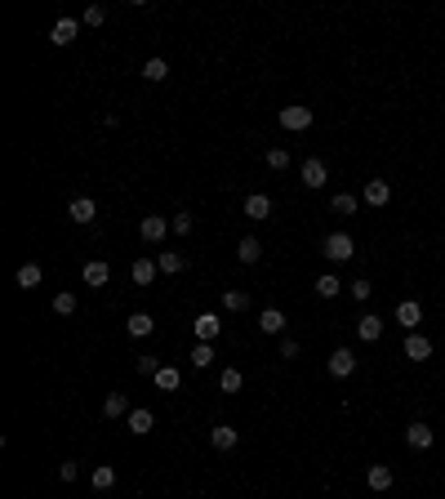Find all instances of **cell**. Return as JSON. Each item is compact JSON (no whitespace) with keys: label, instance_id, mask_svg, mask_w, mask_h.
<instances>
[{"label":"cell","instance_id":"6da1fadb","mask_svg":"<svg viewBox=\"0 0 445 499\" xmlns=\"http://www.w3.org/2000/svg\"><path fill=\"white\" fill-rule=\"evenodd\" d=\"M352 254H356V241L347 237V232H329L325 237V259L329 263H347Z\"/></svg>","mask_w":445,"mask_h":499},{"label":"cell","instance_id":"7a4b0ae2","mask_svg":"<svg viewBox=\"0 0 445 499\" xmlns=\"http://www.w3.org/2000/svg\"><path fill=\"white\" fill-rule=\"evenodd\" d=\"M325 365H329V374H334V379H347V374L356 370V352H347V348H334Z\"/></svg>","mask_w":445,"mask_h":499},{"label":"cell","instance_id":"3957f363","mask_svg":"<svg viewBox=\"0 0 445 499\" xmlns=\"http://www.w3.org/2000/svg\"><path fill=\"white\" fill-rule=\"evenodd\" d=\"M192 330H196V343H214V339H219V330H223V321L214 312H201L192 321Z\"/></svg>","mask_w":445,"mask_h":499},{"label":"cell","instance_id":"277c9868","mask_svg":"<svg viewBox=\"0 0 445 499\" xmlns=\"http://www.w3.org/2000/svg\"><path fill=\"white\" fill-rule=\"evenodd\" d=\"M138 232H143V241H147V246H156V241H165L169 219H165V214H147V219L138 223Z\"/></svg>","mask_w":445,"mask_h":499},{"label":"cell","instance_id":"5b68a950","mask_svg":"<svg viewBox=\"0 0 445 499\" xmlns=\"http://www.w3.org/2000/svg\"><path fill=\"white\" fill-rule=\"evenodd\" d=\"M276 120H281V129H307L312 125V107H281Z\"/></svg>","mask_w":445,"mask_h":499},{"label":"cell","instance_id":"8992f818","mask_svg":"<svg viewBox=\"0 0 445 499\" xmlns=\"http://www.w3.org/2000/svg\"><path fill=\"white\" fill-rule=\"evenodd\" d=\"M432 441H437V432H432L428 423H410V428H405V446L410 450H432Z\"/></svg>","mask_w":445,"mask_h":499},{"label":"cell","instance_id":"52a82bcc","mask_svg":"<svg viewBox=\"0 0 445 499\" xmlns=\"http://www.w3.org/2000/svg\"><path fill=\"white\" fill-rule=\"evenodd\" d=\"M325 178H329V169H325L321 156H307V161H303V183H307L312 192H316V187H325Z\"/></svg>","mask_w":445,"mask_h":499},{"label":"cell","instance_id":"ba28073f","mask_svg":"<svg viewBox=\"0 0 445 499\" xmlns=\"http://www.w3.org/2000/svg\"><path fill=\"white\" fill-rule=\"evenodd\" d=\"M405 357H410V361H428V357H432V339L419 335V330L405 335Z\"/></svg>","mask_w":445,"mask_h":499},{"label":"cell","instance_id":"9c48e42d","mask_svg":"<svg viewBox=\"0 0 445 499\" xmlns=\"http://www.w3.org/2000/svg\"><path fill=\"white\" fill-rule=\"evenodd\" d=\"M387 201H392V183H387V178H370V183H365V205H378V210H383Z\"/></svg>","mask_w":445,"mask_h":499},{"label":"cell","instance_id":"30bf717a","mask_svg":"<svg viewBox=\"0 0 445 499\" xmlns=\"http://www.w3.org/2000/svg\"><path fill=\"white\" fill-rule=\"evenodd\" d=\"M76 32H80V18H58V23L50 27V41H54V45H72Z\"/></svg>","mask_w":445,"mask_h":499},{"label":"cell","instance_id":"8fae6325","mask_svg":"<svg viewBox=\"0 0 445 499\" xmlns=\"http://www.w3.org/2000/svg\"><path fill=\"white\" fill-rule=\"evenodd\" d=\"M80 277H85V286L102 290V286H107V281H111V268H107V263H102V259H94V263H85V272H80Z\"/></svg>","mask_w":445,"mask_h":499},{"label":"cell","instance_id":"7c38bea8","mask_svg":"<svg viewBox=\"0 0 445 499\" xmlns=\"http://www.w3.org/2000/svg\"><path fill=\"white\" fill-rule=\"evenodd\" d=\"M151 379H156L160 392H178V388H183V370H178V365H160Z\"/></svg>","mask_w":445,"mask_h":499},{"label":"cell","instance_id":"4fadbf2b","mask_svg":"<svg viewBox=\"0 0 445 499\" xmlns=\"http://www.w3.org/2000/svg\"><path fill=\"white\" fill-rule=\"evenodd\" d=\"M285 312H281V308H268V312H259V330L263 335H285Z\"/></svg>","mask_w":445,"mask_h":499},{"label":"cell","instance_id":"5bb4252c","mask_svg":"<svg viewBox=\"0 0 445 499\" xmlns=\"http://www.w3.org/2000/svg\"><path fill=\"white\" fill-rule=\"evenodd\" d=\"M356 335L365 339V343H378L383 339V317H374V312H365L361 321H356Z\"/></svg>","mask_w":445,"mask_h":499},{"label":"cell","instance_id":"9a60e30c","mask_svg":"<svg viewBox=\"0 0 445 499\" xmlns=\"http://www.w3.org/2000/svg\"><path fill=\"white\" fill-rule=\"evenodd\" d=\"M156 428V415H151L147 406H138V410H129V432L134 437H147V432Z\"/></svg>","mask_w":445,"mask_h":499},{"label":"cell","instance_id":"2e32d148","mask_svg":"<svg viewBox=\"0 0 445 499\" xmlns=\"http://www.w3.org/2000/svg\"><path fill=\"white\" fill-rule=\"evenodd\" d=\"M396 321H401V326H405V330H410V335H414V330H419V321H423V308H419V304H414V299H405V304H401V308H396Z\"/></svg>","mask_w":445,"mask_h":499},{"label":"cell","instance_id":"e0dca14e","mask_svg":"<svg viewBox=\"0 0 445 499\" xmlns=\"http://www.w3.org/2000/svg\"><path fill=\"white\" fill-rule=\"evenodd\" d=\"M67 214H72V223H94V219H98V205H94L89 196H76Z\"/></svg>","mask_w":445,"mask_h":499},{"label":"cell","instance_id":"ac0fdd59","mask_svg":"<svg viewBox=\"0 0 445 499\" xmlns=\"http://www.w3.org/2000/svg\"><path fill=\"white\" fill-rule=\"evenodd\" d=\"M236 441H241V432H236L232 423H219V428L210 432V446H214V450H232Z\"/></svg>","mask_w":445,"mask_h":499},{"label":"cell","instance_id":"d6986e66","mask_svg":"<svg viewBox=\"0 0 445 499\" xmlns=\"http://www.w3.org/2000/svg\"><path fill=\"white\" fill-rule=\"evenodd\" d=\"M268 214H272V201H268L263 192L245 196V219H254V223H259V219H268Z\"/></svg>","mask_w":445,"mask_h":499},{"label":"cell","instance_id":"ffe728a7","mask_svg":"<svg viewBox=\"0 0 445 499\" xmlns=\"http://www.w3.org/2000/svg\"><path fill=\"white\" fill-rule=\"evenodd\" d=\"M125 330H129V339H147L151 330H156V321H151L147 312H129V321H125Z\"/></svg>","mask_w":445,"mask_h":499},{"label":"cell","instance_id":"44dd1931","mask_svg":"<svg viewBox=\"0 0 445 499\" xmlns=\"http://www.w3.org/2000/svg\"><path fill=\"white\" fill-rule=\"evenodd\" d=\"M14 281H18V286H23V290H36V286H41V281H45V268H41V263H23Z\"/></svg>","mask_w":445,"mask_h":499},{"label":"cell","instance_id":"7402d4cb","mask_svg":"<svg viewBox=\"0 0 445 499\" xmlns=\"http://www.w3.org/2000/svg\"><path fill=\"white\" fill-rule=\"evenodd\" d=\"M156 268H160V272H165V277H178V272H183V268H187V259H183V254H178V250H160V259H156Z\"/></svg>","mask_w":445,"mask_h":499},{"label":"cell","instance_id":"603a6c76","mask_svg":"<svg viewBox=\"0 0 445 499\" xmlns=\"http://www.w3.org/2000/svg\"><path fill=\"white\" fill-rule=\"evenodd\" d=\"M365 482H370V491H392V468L387 464H370Z\"/></svg>","mask_w":445,"mask_h":499},{"label":"cell","instance_id":"cb8c5ba5","mask_svg":"<svg viewBox=\"0 0 445 499\" xmlns=\"http://www.w3.org/2000/svg\"><path fill=\"white\" fill-rule=\"evenodd\" d=\"M236 259H241V263H259V259H263V241H259V237H241Z\"/></svg>","mask_w":445,"mask_h":499},{"label":"cell","instance_id":"d4e9b609","mask_svg":"<svg viewBox=\"0 0 445 499\" xmlns=\"http://www.w3.org/2000/svg\"><path fill=\"white\" fill-rule=\"evenodd\" d=\"M102 415H107V419L129 415V397H125V392H107V401H102Z\"/></svg>","mask_w":445,"mask_h":499},{"label":"cell","instance_id":"484cf974","mask_svg":"<svg viewBox=\"0 0 445 499\" xmlns=\"http://www.w3.org/2000/svg\"><path fill=\"white\" fill-rule=\"evenodd\" d=\"M316 295L321 299H338L343 295V281H338L334 272H325V277H316Z\"/></svg>","mask_w":445,"mask_h":499},{"label":"cell","instance_id":"4316f807","mask_svg":"<svg viewBox=\"0 0 445 499\" xmlns=\"http://www.w3.org/2000/svg\"><path fill=\"white\" fill-rule=\"evenodd\" d=\"M214 357H219V352H214V343H196L192 352H187V361H192L196 370H205V365H214Z\"/></svg>","mask_w":445,"mask_h":499},{"label":"cell","instance_id":"83f0119b","mask_svg":"<svg viewBox=\"0 0 445 499\" xmlns=\"http://www.w3.org/2000/svg\"><path fill=\"white\" fill-rule=\"evenodd\" d=\"M156 263H151V259H134V272H129V277H134L138 281V286H151V281H156Z\"/></svg>","mask_w":445,"mask_h":499},{"label":"cell","instance_id":"f1b7e54d","mask_svg":"<svg viewBox=\"0 0 445 499\" xmlns=\"http://www.w3.org/2000/svg\"><path fill=\"white\" fill-rule=\"evenodd\" d=\"M89 482H94V491H111V486H116V468H111V464H98Z\"/></svg>","mask_w":445,"mask_h":499},{"label":"cell","instance_id":"f546056e","mask_svg":"<svg viewBox=\"0 0 445 499\" xmlns=\"http://www.w3.org/2000/svg\"><path fill=\"white\" fill-rule=\"evenodd\" d=\"M223 308H227V312H250V295H245V290H227Z\"/></svg>","mask_w":445,"mask_h":499},{"label":"cell","instance_id":"4dcf8cb0","mask_svg":"<svg viewBox=\"0 0 445 499\" xmlns=\"http://www.w3.org/2000/svg\"><path fill=\"white\" fill-rule=\"evenodd\" d=\"M356 205H361V201H356L352 192H338L334 201H329V210H334V214H356Z\"/></svg>","mask_w":445,"mask_h":499},{"label":"cell","instance_id":"1f68e13d","mask_svg":"<svg viewBox=\"0 0 445 499\" xmlns=\"http://www.w3.org/2000/svg\"><path fill=\"white\" fill-rule=\"evenodd\" d=\"M143 76H147V81H165V76H169V63H165V59H147V63H143Z\"/></svg>","mask_w":445,"mask_h":499},{"label":"cell","instance_id":"d6a6232c","mask_svg":"<svg viewBox=\"0 0 445 499\" xmlns=\"http://www.w3.org/2000/svg\"><path fill=\"white\" fill-rule=\"evenodd\" d=\"M219 388L223 392H241V370H236V365H227V370L219 374Z\"/></svg>","mask_w":445,"mask_h":499},{"label":"cell","instance_id":"836d02e7","mask_svg":"<svg viewBox=\"0 0 445 499\" xmlns=\"http://www.w3.org/2000/svg\"><path fill=\"white\" fill-rule=\"evenodd\" d=\"M54 312H58V317H72V312H76V295H72V290L54 295Z\"/></svg>","mask_w":445,"mask_h":499},{"label":"cell","instance_id":"e575fe53","mask_svg":"<svg viewBox=\"0 0 445 499\" xmlns=\"http://www.w3.org/2000/svg\"><path fill=\"white\" fill-rule=\"evenodd\" d=\"M80 23H85V27H102V23H107V9H102V5H89V9L80 14Z\"/></svg>","mask_w":445,"mask_h":499},{"label":"cell","instance_id":"d590c367","mask_svg":"<svg viewBox=\"0 0 445 499\" xmlns=\"http://www.w3.org/2000/svg\"><path fill=\"white\" fill-rule=\"evenodd\" d=\"M268 165L276 169V174H281V169H290V152H285V147H272V152H268Z\"/></svg>","mask_w":445,"mask_h":499},{"label":"cell","instance_id":"8d00e7d4","mask_svg":"<svg viewBox=\"0 0 445 499\" xmlns=\"http://www.w3.org/2000/svg\"><path fill=\"white\" fill-rule=\"evenodd\" d=\"M169 228H174L178 237H187V232H192L196 223H192V214H174V219H169Z\"/></svg>","mask_w":445,"mask_h":499},{"label":"cell","instance_id":"74e56055","mask_svg":"<svg viewBox=\"0 0 445 499\" xmlns=\"http://www.w3.org/2000/svg\"><path fill=\"white\" fill-rule=\"evenodd\" d=\"M299 352H303V348H299V339H281V357H285V361H294Z\"/></svg>","mask_w":445,"mask_h":499},{"label":"cell","instance_id":"f35d334b","mask_svg":"<svg viewBox=\"0 0 445 499\" xmlns=\"http://www.w3.org/2000/svg\"><path fill=\"white\" fill-rule=\"evenodd\" d=\"M370 295H374L370 281H352V299H370Z\"/></svg>","mask_w":445,"mask_h":499},{"label":"cell","instance_id":"ab89813d","mask_svg":"<svg viewBox=\"0 0 445 499\" xmlns=\"http://www.w3.org/2000/svg\"><path fill=\"white\" fill-rule=\"evenodd\" d=\"M76 473H80V468H76L72 459H67V464H58V482H76Z\"/></svg>","mask_w":445,"mask_h":499},{"label":"cell","instance_id":"60d3db41","mask_svg":"<svg viewBox=\"0 0 445 499\" xmlns=\"http://www.w3.org/2000/svg\"><path fill=\"white\" fill-rule=\"evenodd\" d=\"M138 370H143V374H156L160 361H156V357H138Z\"/></svg>","mask_w":445,"mask_h":499}]
</instances>
